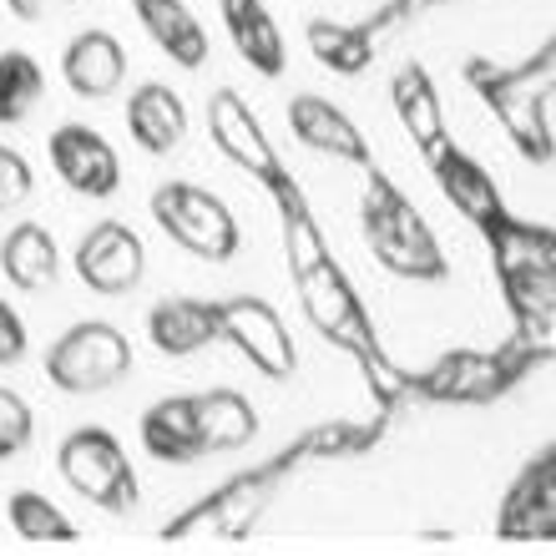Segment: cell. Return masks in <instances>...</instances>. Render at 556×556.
Returning <instances> with one entry per match:
<instances>
[{
  "mask_svg": "<svg viewBox=\"0 0 556 556\" xmlns=\"http://www.w3.org/2000/svg\"><path fill=\"white\" fill-rule=\"evenodd\" d=\"M127 46H122L117 30L106 26H87L76 30L66 51H61V81L72 97L81 102H106V97H117L127 87Z\"/></svg>",
  "mask_w": 556,
  "mask_h": 556,
  "instance_id": "obj_9",
  "label": "cell"
},
{
  "mask_svg": "<svg viewBox=\"0 0 556 556\" xmlns=\"http://www.w3.org/2000/svg\"><path fill=\"white\" fill-rule=\"evenodd\" d=\"M46 97V66L30 51H0V127H21V122L41 106Z\"/></svg>",
  "mask_w": 556,
  "mask_h": 556,
  "instance_id": "obj_18",
  "label": "cell"
},
{
  "mask_svg": "<svg viewBox=\"0 0 556 556\" xmlns=\"http://www.w3.org/2000/svg\"><path fill=\"white\" fill-rule=\"evenodd\" d=\"M5 527H11L21 542H76V536H81L72 516L61 511L46 491H30V485L5 496Z\"/></svg>",
  "mask_w": 556,
  "mask_h": 556,
  "instance_id": "obj_19",
  "label": "cell"
},
{
  "mask_svg": "<svg viewBox=\"0 0 556 556\" xmlns=\"http://www.w3.org/2000/svg\"><path fill=\"white\" fill-rule=\"evenodd\" d=\"M207 137H213V147H218L223 157L233 162V167H243L249 177L268 182V188H283V182H289L274 142H268V127L258 122V112L243 102L238 87H218L207 97Z\"/></svg>",
  "mask_w": 556,
  "mask_h": 556,
  "instance_id": "obj_7",
  "label": "cell"
},
{
  "mask_svg": "<svg viewBox=\"0 0 556 556\" xmlns=\"http://www.w3.org/2000/svg\"><path fill=\"white\" fill-rule=\"evenodd\" d=\"M152 223L162 228L167 243H177L182 253L203 258V264H228L243 249V228H238V213L223 203L218 192H207L203 182H162L152 192Z\"/></svg>",
  "mask_w": 556,
  "mask_h": 556,
  "instance_id": "obj_4",
  "label": "cell"
},
{
  "mask_svg": "<svg viewBox=\"0 0 556 556\" xmlns=\"http://www.w3.org/2000/svg\"><path fill=\"white\" fill-rule=\"evenodd\" d=\"M46 162H51V173H56L76 198H91V203H106V198H117V188H122L117 147L106 142L97 127H87V122H61V127H51V137H46Z\"/></svg>",
  "mask_w": 556,
  "mask_h": 556,
  "instance_id": "obj_8",
  "label": "cell"
},
{
  "mask_svg": "<svg viewBox=\"0 0 556 556\" xmlns=\"http://www.w3.org/2000/svg\"><path fill=\"white\" fill-rule=\"evenodd\" d=\"M132 15L147 30V41L157 46L173 66H182V72H203L207 66L213 41H207V26L198 21L188 0H132Z\"/></svg>",
  "mask_w": 556,
  "mask_h": 556,
  "instance_id": "obj_14",
  "label": "cell"
},
{
  "mask_svg": "<svg viewBox=\"0 0 556 556\" xmlns=\"http://www.w3.org/2000/svg\"><path fill=\"white\" fill-rule=\"evenodd\" d=\"M395 106H400V122H405V132L425 147H440V102H435V87H430V76L420 66H405L395 76Z\"/></svg>",
  "mask_w": 556,
  "mask_h": 556,
  "instance_id": "obj_20",
  "label": "cell"
},
{
  "mask_svg": "<svg viewBox=\"0 0 556 556\" xmlns=\"http://www.w3.org/2000/svg\"><path fill=\"white\" fill-rule=\"evenodd\" d=\"M147 344L162 359H192L218 344V308L213 299H157L147 314Z\"/></svg>",
  "mask_w": 556,
  "mask_h": 556,
  "instance_id": "obj_15",
  "label": "cell"
},
{
  "mask_svg": "<svg viewBox=\"0 0 556 556\" xmlns=\"http://www.w3.org/2000/svg\"><path fill=\"white\" fill-rule=\"evenodd\" d=\"M72 274L81 278L91 293L122 299V293H132L147 278V243L137 238L132 223H122V218L91 223L87 233L76 238Z\"/></svg>",
  "mask_w": 556,
  "mask_h": 556,
  "instance_id": "obj_6",
  "label": "cell"
},
{
  "mask_svg": "<svg viewBox=\"0 0 556 556\" xmlns=\"http://www.w3.org/2000/svg\"><path fill=\"white\" fill-rule=\"evenodd\" d=\"M66 258H61V243L46 223H15L0 238V274L15 293H46L61 278Z\"/></svg>",
  "mask_w": 556,
  "mask_h": 556,
  "instance_id": "obj_16",
  "label": "cell"
},
{
  "mask_svg": "<svg viewBox=\"0 0 556 556\" xmlns=\"http://www.w3.org/2000/svg\"><path fill=\"white\" fill-rule=\"evenodd\" d=\"M26 354H30V329H26V319H21V308L0 293V369L21 365Z\"/></svg>",
  "mask_w": 556,
  "mask_h": 556,
  "instance_id": "obj_23",
  "label": "cell"
},
{
  "mask_svg": "<svg viewBox=\"0 0 556 556\" xmlns=\"http://www.w3.org/2000/svg\"><path fill=\"white\" fill-rule=\"evenodd\" d=\"M218 21L249 72H258L264 81H278L289 72V41H283L268 0H218Z\"/></svg>",
  "mask_w": 556,
  "mask_h": 556,
  "instance_id": "obj_13",
  "label": "cell"
},
{
  "mask_svg": "<svg viewBox=\"0 0 556 556\" xmlns=\"http://www.w3.org/2000/svg\"><path fill=\"white\" fill-rule=\"evenodd\" d=\"M30 440H36V410H30V400L11 384H0V460H15V455L30 451Z\"/></svg>",
  "mask_w": 556,
  "mask_h": 556,
  "instance_id": "obj_21",
  "label": "cell"
},
{
  "mask_svg": "<svg viewBox=\"0 0 556 556\" xmlns=\"http://www.w3.org/2000/svg\"><path fill=\"white\" fill-rule=\"evenodd\" d=\"M36 192V167L21 147H5L0 142V213H15L21 203H30Z\"/></svg>",
  "mask_w": 556,
  "mask_h": 556,
  "instance_id": "obj_22",
  "label": "cell"
},
{
  "mask_svg": "<svg viewBox=\"0 0 556 556\" xmlns=\"http://www.w3.org/2000/svg\"><path fill=\"white\" fill-rule=\"evenodd\" d=\"M122 122H127V137L142 147L147 157H167L188 142V102L177 97L167 81H137L122 102Z\"/></svg>",
  "mask_w": 556,
  "mask_h": 556,
  "instance_id": "obj_11",
  "label": "cell"
},
{
  "mask_svg": "<svg viewBox=\"0 0 556 556\" xmlns=\"http://www.w3.org/2000/svg\"><path fill=\"white\" fill-rule=\"evenodd\" d=\"M359 228H365V249L375 253V264L410 283H435L445 278V253L440 238L430 233V223L420 218V207L390 182L384 173H369L365 203H359Z\"/></svg>",
  "mask_w": 556,
  "mask_h": 556,
  "instance_id": "obj_1",
  "label": "cell"
},
{
  "mask_svg": "<svg viewBox=\"0 0 556 556\" xmlns=\"http://www.w3.org/2000/svg\"><path fill=\"white\" fill-rule=\"evenodd\" d=\"M56 470L76 496L106 516H132L142 506V481L127 445L106 425H76L56 445Z\"/></svg>",
  "mask_w": 556,
  "mask_h": 556,
  "instance_id": "obj_3",
  "label": "cell"
},
{
  "mask_svg": "<svg viewBox=\"0 0 556 556\" xmlns=\"http://www.w3.org/2000/svg\"><path fill=\"white\" fill-rule=\"evenodd\" d=\"M11 5L15 21H46L51 11H61V5H72V0H5Z\"/></svg>",
  "mask_w": 556,
  "mask_h": 556,
  "instance_id": "obj_24",
  "label": "cell"
},
{
  "mask_svg": "<svg viewBox=\"0 0 556 556\" xmlns=\"http://www.w3.org/2000/svg\"><path fill=\"white\" fill-rule=\"evenodd\" d=\"M142 451L162 466H192L207 455V435H203V415H198V395H162L152 400L137 420Z\"/></svg>",
  "mask_w": 556,
  "mask_h": 556,
  "instance_id": "obj_12",
  "label": "cell"
},
{
  "mask_svg": "<svg viewBox=\"0 0 556 556\" xmlns=\"http://www.w3.org/2000/svg\"><path fill=\"white\" fill-rule=\"evenodd\" d=\"M132 365H137L132 339L112 319H76L41 354L46 384L61 390V395H106V390H117L132 375Z\"/></svg>",
  "mask_w": 556,
  "mask_h": 556,
  "instance_id": "obj_2",
  "label": "cell"
},
{
  "mask_svg": "<svg viewBox=\"0 0 556 556\" xmlns=\"http://www.w3.org/2000/svg\"><path fill=\"white\" fill-rule=\"evenodd\" d=\"M213 308H218L223 344H233L264 380H274V384L293 380V369H299V344H293L289 324H283V314H278L268 299L238 293V299H213Z\"/></svg>",
  "mask_w": 556,
  "mask_h": 556,
  "instance_id": "obj_5",
  "label": "cell"
},
{
  "mask_svg": "<svg viewBox=\"0 0 556 556\" xmlns=\"http://www.w3.org/2000/svg\"><path fill=\"white\" fill-rule=\"evenodd\" d=\"M283 122H289V137L304 152H319V157H334V162H359V167L369 162V142L359 132V122L344 106L329 102V97H319V91L289 97L283 102Z\"/></svg>",
  "mask_w": 556,
  "mask_h": 556,
  "instance_id": "obj_10",
  "label": "cell"
},
{
  "mask_svg": "<svg viewBox=\"0 0 556 556\" xmlns=\"http://www.w3.org/2000/svg\"><path fill=\"white\" fill-rule=\"evenodd\" d=\"M198 415H203V435H207V455H228L253 445L258 435V410L249 395L238 390H203L198 395Z\"/></svg>",
  "mask_w": 556,
  "mask_h": 556,
  "instance_id": "obj_17",
  "label": "cell"
}]
</instances>
